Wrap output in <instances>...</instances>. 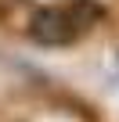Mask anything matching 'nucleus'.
<instances>
[{
	"label": "nucleus",
	"mask_w": 119,
	"mask_h": 122,
	"mask_svg": "<svg viewBox=\"0 0 119 122\" xmlns=\"http://www.w3.org/2000/svg\"><path fill=\"white\" fill-rule=\"evenodd\" d=\"M76 32H79V25L62 7H40L29 22V36L43 47H65V43L76 40Z\"/></svg>",
	"instance_id": "1"
}]
</instances>
